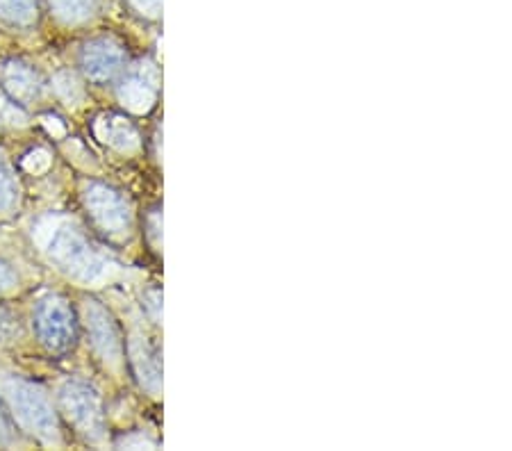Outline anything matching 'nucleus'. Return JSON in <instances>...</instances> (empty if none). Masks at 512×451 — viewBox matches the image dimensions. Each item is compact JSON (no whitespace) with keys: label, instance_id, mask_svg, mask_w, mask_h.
<instances>
[{"label":"nucleus","instance_id":"11","mask_svg":"<svg viewBox=\"0 0 512 451\" xmlns=\"http://www.w3.org/2000/svg\"><path fill=\"white\" fill-rule=\"evenodd\" d=\"M96 137L119 153H135L142 144L137 128L121 114H103L96 119Z\"/></svg>","mask_w":512,"mask_h":451},{"label":"nucleus","instance_id":"15","mask_svg":"<svg viewBox=\"0 0 512 451\" xmlns=\"http://www.w3.org/2000/svg\"><path fill=\"white\" fill-rule=\"evenodd\" d=\"M128 10L144 21L162 19V0H123Z\"/></svg>","mask_w":512,"mask_h":451},{"label":"nucleus","instance_id":"21","mask_svg":"<svg viewBox=\"0 0 512 451\" xmlns=\"http://www.w3.org/2000/svg\"><path fill=\"white\" fill-rule=\"evenodd\" d=\"M12 433V417L7 413V408L0 404V440H10Z\"/></svg>","mask_w":512,"mask_h":451},{"label":"nucleus","instance_id":"5","mask_svg":"<svg viewBox=\"0 0 512 451\" xmlns=\"http://www.w3.org/2000/svg\"><path fill=\"white\" fill-rule=\"evenodd\" d=\"M32 324H35L39 342L55 354L71 349L78 338L76 313H73L71 303L60 294H48V297L37 301Z\"/></svg>","mask_w":512,"mask_h":451},{"label":"nucleus","instance_id":"1","mask_svg":"<svg viewBox=\"0 0 512 451\" xmlns=\"http://www.w3.org/2000/svg\"><path fill=\"white\" fill-rule=\"evenodd\" d=\"M41 251L46 258L73 281L82 285H98L110 281L117 272L110 256L98 249L71 219L51 217L37 228Z\"/></svg>","mask_w":512,"mask_h":451},{"label":"nucleus","instance_id":"9","mask_svg":"<svg viewBox=\"0 0 512 451\" xmlns=\"http://www.w3.org/2000/svg\"><path fill=\"white\" fill-rule=\"evenodd\" d=\"M130 365L142 388L151 397H160L162 392V354L144 333H135L128 344Z\"/></svg>","mask_w":512,"mask_h":451},{"label":"nucleus","instance_id":"8","mask_svg":"<svg viewBox=\"0 0 512 451\" xmlns=\"http://www.w3.org/2000/svg\"><path fill=\"white\" fill-rule=\"evenodd\" d=\"M126 62V46L117 37L89 39L80 53L82 73L92 82L114 80L126 69Z\"/></svg>","mask_w":512,"mask_h":451},{"label":"nucleus","instance_id":"18","mask_svg":"<svg viewBox=\"0 0 512 451\" xmlns=\"http://www.w3.org/2000/svg\"><path fill=\"white\" fill-rule=\"evenodd\" d=\"M144 308H146V313L151 315V319L155 324H160V319H162V294H160V290H148L146 294H144Z\"/></svg>","mask_w":512,"mask_h":451},{"label":"nucleus","instance_id":"7","mask_svg":"<svg viewBox=\"0 0 512 451\" xmlns=\"http://www.w3.org/2000/svg\"><path fill=\"white\" fill-rule=\"evenodd\" d=\"M160 82V69L151 60L135 62L132 67L123 69L117 89L123 108L135 114L151 112L158 103Z\"/></svg>","mask_w":512,"mask_h":451},{"label":"nucleus","instance_id":"10","mask_svg":"<svg viewBox=\"0 0 512 451\" xmlns=\"http://www.w3.org/2000/svg\"><path fill=\"white\" fill-rule=\"evenodd\" d=\"M0 82H3L5 92L12 96V101L19 105L37 101L41 92V80L37 71L21 60H10L0 67Z\"/></svg>","mask_w":512,"mask_h":451},{"label":"nucleus","instance_id":"14","mask_svg":"<svg viewBox=\"0 0 512 451\" xmlns=\"http://www.w3.org/2000/svg\"><path fill=\"white\" fill-rule=\"evenodd\" d=\"M19 203V180L10 160L0 153V212H10Z\"/></svg>","mask_w":512,"mask_h":451},{"label":"nucleus","instance_id":"16","mask_svg":"<svg viewBox=\"0 0 512 451\" xmlns=\"http://www.w3.org/2000/svg\"><path fill=\"white\" fill-rule=\"evenodd\" d=\"M16 328H19V324H16V317L12 315V310L0 306V344L10 342L16 335Z\"/></svg>","mask_w":512,"mask_h":451},{"label":"nucleus","instance_id":"12","mask_svg":"<svg viewBox=\"0 0 512 451\" xmlns=\"http://www.w3.org/2000/svg\"><path fill=\"white\" fill-rule=\"evenodd\" d=\"M46 5L64 26H85L103 10V0H46Z\"/></svg>","mask_w":512,"mask_h":451},{"label":"nucleus","instance_id":"20","mask_svg":"<svg viewBox=\"0 0 512 451\" xmlns=\"http://www.w3.org/2000/svg\"><path fill=\"white\" fill-rule=\"evenodd\" d=\"M16 285H19V276H16L12 265L0 260V292H10Z\"/></svg>","mask_w":512,"mask_h":451},{"label":"nucleus","instance_id":"13","mask_svg":"<svg viewBox=\"0 0 512 451\" xmlns=\"http://www.w3.org/2000/svg\"><path fill=\"white\" fill-rule=\"evenodd\" d=\"M39 0H0V23L12 30H26L37 23Z\"/></svg>","mask_w":512,"mask_h":451},{"label":"nucleus","instance_id":"2","mask_svg":"<svg viewBox=\"0 0 512 451\" xmlns=\"http://www.w3.org/2000/svg\"><path fill=\"white\" fill-rule=\"evenodd\" d=\"M0 392H3L7 413L23 431L30 433L39 442H44V445H60V420H57L51 399H48L41 385L26 379H16V376H7L0 383Z\"/></svg>","mask_w":512,"mask_h":451},{"label":"nucleus","instance_id":"17","mask_svg":"<svg viewBox=\"0 0 512 451\" xmlns=\"http://www.w3.org/2000/svg\"><path fill=\"white\" fill-rule=\"evenodd\" d=\"M48 164H51V155H48L44 149H37L23 160V169L30 171V174H41V171L48 169Z\"/></svg>","mask_w":512,"mask_h":451},{"label":"nucleus","instance_id":"3","mask_svg":"<svg viewBox=\"0 0 512 451\" xmlns=\"http://www.w3.org/2000/svg\"><path fill=\"white\" fill-rule=\"evenodd\" d=\"M82 203L94 226L107 240L121 242L132 235L135 215H132L130 201L119 190L103 183H87L82 190Z\"/></svg>","mask_w":512,"mask_h":451},{"label":"nucleus","instance_id":"6","mask_svg":"<svg viewBox=\"0 0 512 451\" xmlns=\"http://www.w3.org/2000/svg\"><path fill=\"white\" fill-rule=\"evenodd\" d=\"M82 324H85L89 344L96 356L107 367L119 369L123 356H126V344H123V335L112 315L98 301H85L82 303Z\"/></svg>","mask_w":512,"mask_h":451},{"label":"nucleus","instance_id":"4","mask_svg":"<svg viewBox=\"0 0 512 451\" xmlns=\"http://www.w3.org/2000/svg\"><path fill=\"white\" fill-rule=\"evenodd\" d=\"M60 410L82 438L89 442H101L105 438V408L94 385L66 381L60 390Z\"/></svg>","mask_w":512,"mask_h":451},{"label":"nucleus","instance_id":"19","mask_svg":"<svg viewBox=\"0 0 512 451\" xmlns=\"http://www.w3.org/2000/svg\"><path fill=\"white\" fill-rule=\"evenodd\" d=\"M148 237H151L153 249L160 251V244H162V217H160V210H153L151 217H148Z\"/></svg>","mask_w":512,"mask_h":451}]
</instances>
